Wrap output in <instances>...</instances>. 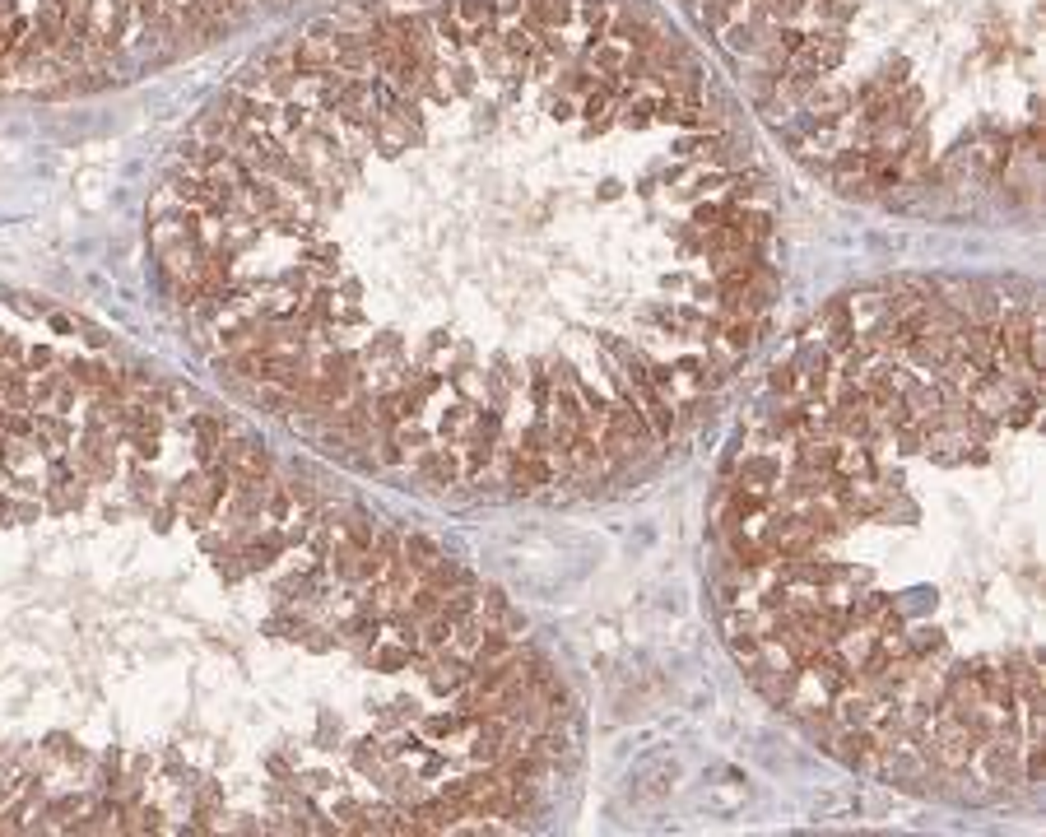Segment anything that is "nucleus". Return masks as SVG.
<instances>
[{"label":"nucleus","instance_id":"39448f33","mask_svg":"<svg viewBox=\"0 0 1046 837\" xmlns=\"http://www.w3.org/2000/svg\"><path fill=\"white\" fill-rule=\"evenodd\" d=\"M289 5L298 0H0V94L116 89Z\"/></svg>","mask_w":1046,"mask_h":837},{"label":"nucleus","instance_id":"20e7f679","mask_svg":"<svg viewBox=\"0 0 1046 837\" xmlns=\"http://www.w3.org/2000/svg\"><path fill=\"white\" fill-rule=\"evenodd\" d=\"M795 168L935 224L1037 219L1041 0H679Z\"/></svg>","mask_w":1046,"mask_h":837},{"label":"nucleus","instance_id":"7ed1b4c3","mask_svg":"<svg viewBox=\"0 0 1046 837\" xmlns=\"http://www.w3.org/2000/svg\"><path fill=\"white\" fill-rule=\"evenodd\" d=\"M744 680L925 801L1041 795V298L1014 274L837 294L762 373L707 507Z\"/></svg>","mask_w":1046,"mask_h":837},{"label":"nucleus","instance_id":"f03ea898","mask_svg":"<svg viewBox=\"0 0 1046 837\" xmlns=\"http://www.w3.org/2000/svg\"><path fill=\"white\" fill-rule=\"evenodd\" d=\"M577 782L503 591L0 294V832H540Z\"/></svg>","mask_w":1046,"mask_h":837},{"label":"nucleus","instance_id":"f257e3e1","mask_svg":"<svg viewBox=\"0 0 1046 837\" xmlns=\"http://www.w3.org/2000/svg\"><path fill=\"white\" fill-rule=\"evenodd\" d=\"M186 344L316 456L452 503L652 480L772 326L782 205L647 0H340L149 201Z\"/></svg>","mask_w":1046,"mask_h":837}]
</instances>
